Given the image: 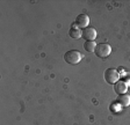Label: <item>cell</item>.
Here are the masks:
<instances>
[{
	"label": "cell",
	"mask_w": 130,
	"mask_h": 125,
	"mask_svg": "<svg viewBox=\"0 0 130 125\" xmlns=\"http://www.w3.org/2000/svg\"><path fill=\"white\" fill-rule=\"evenodd\" d=\"M64 60L69 64H72V65H76L81 60V53L77 50H70L66 53L64 54Z\"/></svg>",
	"instance_id": "1"
},
{
	"label": "cell",
	"mask_w": 130,
	"mask_h": 125,
	"mask_svg": "<svg viewBox=\"0 0 130 125\" xmlns=\"http://www.w3.org/2000/svg\"><path fill=\"white\" fill-rule=\"evenodd\" d=\"M94 52L99 58H107L111 52V48H110L109 44L100 43V44H98V45L95 46Z\"/></svg>",
	"instance_id": "2"
},
{
	"label": "cell",
	"mask_w": 130,
	"mask_h": 125,
	"mask_svg": "<svg viewBox=\"0 0 130 125\" xmlns=\"http://www.w3.org/2000/svg\"><path fill=\"white\" fill-rule=\"evenodd\" d=\"M105 79L109 85H115L120 79V74L114 68H107L105 71Z\"/></svg>",
	"instance_id": "3"
},
{
	"label": "cell",
	"mask_w": 130,
	"mask_h": 125,
	"mask_svg": "<svg viewBox=\"0 0 130 125\" xmlns=\"http://www.w3.org/2000/svg\"><path fill=\"white\" fill-rule=\"evenodd\" d=\"M88 23H89V17L86 14H79L76 17V21H74V26L78 28H83V29L87 28Z\"/></svg>",
	"instance_id": "4"
},
{
	"label": "cell",
	"mask_w": 130,
	"mask_h": 125,
	"mask_svg": "<svg viewBox=\"0 0 130 125\" xmlns=\"http://www.w3.org/2000/svg\"><path fill=\"white\" fill-rule=\"evenodd\" d=\"M81 37H84L86 41H94L96 37V30L91 27L85 28L81 30Z\"/></svg>",
	"instance_id": "5"
},
{
	"label": "cell",
	"mask_w": 130,
	"mask_h": 125,
	"mask_svg": "<svg viewBox=\"0 0 130 125\" xmlns=\"http://www.w3.org/2000/svg\"><path fill=\"white\" fill-rule=\"evenodd\" d=\"M114 86H115V92H116L119 95H122V94H124V93L128 90V85L125 84L124 81H122V80L117 81L116 84L114 85Z\"/></svg>",
	"instance_id": "6"
},
{
	"label": "cell",
	"mask_w": 130,
	"mask_h": 125,
	"mask_svg": "<svg viewBox=\"0 0 130 125\" xmlns=\"http://www.w3.org/2000/svg\"><path fill=\"white\" fill-rule=\"evenodd\" d=\"M69 35H70L71 38H74V39H78V38L81 37V30L79 29L78 27H76V26L73 25L72 27H71V29L69 30Z\"/></svg>",
	"instance_id": "7"
},
{
	"label": "cell",
	"mask_w": 130,
	"mask_h": 125,
	"mask_svg": "<svg viewBox=\"0 0 130 125\" xmlns=\"http://www.w3.org/2000/svg\"><path fill=\"white\" fill-rule=\"evenodd\" d=\"M116 102L121 107H128L130 104V96L125 95V94H122V95H120V97H117Z\"/></svg>",
	"instance_id": "8"
},
{
	"label": "cell",
	"mask_w": 130,
	"mask_h": 125,
	"mask_svg": "<svg viewBox=\"0 0 130 125\" xmlns=\"http://www.w3.org/2000/svg\"><path fill=\"white\" fill-rule=\"evenodd\" d=\"M95 43L93 41H86L84 43V49H85V51H87V52H93L95 50Z\"/></svg>",
	"instance_id": "9"
},
{
	"label": "cell",
	"mask_w": 130,
	"mask_h": 125,
	"mask_svg": "<svg viewBox=\"0 0 130 125\" xmlns=\"http://www.w3.org/2000/svg\"><path fill=\"white\" fill-rule=\"evenodd\" d=\"M122 81H124L127 85H130V73H123L122 74Z\"/></svg>",
	"instance_id": "10"
}]
</instances>
